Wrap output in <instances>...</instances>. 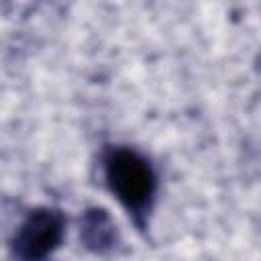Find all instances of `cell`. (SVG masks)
<instances>
[{"label": "cell", "instance_id": "obj_1", "mask_svg": "<svg viewBox=\"0 0 261 261\" xmlns=\"http://www.w3.org/2000/svg\"><path fill=\"white\" fill-rule=\"evenodd\" d=\"M104 177L116 200L143 226L157 192V175L149 159L128 147H110L104 153Z\"/></svg>", "mask_w": 261, "mask_h": 261}, {"label": "cell", "instance_id": "obj_2", "mask_svg": "<svg viewBox=\"0 0 261 261\" xmlns=\"http://www.w3.org/2000/svg\"><path fill=\"white\" fill-rule=\"evenodd\" d=\"M65 218L55 208H35L16 228L10 249L16 261H45L63 241Z\"/></svg>", "mask_w": 261, "mask_h": 261}, {"label": "cell", "instance_id": "obj_3", "mask_svg": "<svg viewBox=\"0 0 261 261\" xmlns=\"http://www.w3.org/2000/svg\"><path fill=\"white\" fill-rule=\"evenodd\" d=\"M80 239L84 247L92 253L104 255L112 251L118 243V230L110 212L100 206L88 208L80 220Z\"/></svg>", "mask_w": 261, "mask_h": 261}]
</instances>
